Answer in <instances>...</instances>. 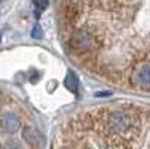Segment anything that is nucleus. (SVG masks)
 Listing matches in <instances>:
<instances>
[{
  "instance_id": "obj_10",
  "label": "nucleus",
  "mask_w": 150,
  "mask_h": 149,
  "mask_svg": "<svg viewBox=\"0 0 150 149\" xmlns=\"http://www.w3.org/2000/svg\"><path fill=\"white\" fill-rule=\"evenodd\" d=\"M36 78H38V72L32 71V81H36Z\"/></svg>"
},
{
  "instance_id": "obj_6",
  "label": "nucleus",
  "mask_w": 150,
  "mask_h": 149,
  "mask_svg": "<svg viewBox=\"0 0 150 149\" xmlns=\"http://www.w3.org/2000/svg\"><path fill=\"white\" fill-rule=\"evenodd\" d=\"M23 139L26 140V143H29L32 148H39L44 143L42 135L38 133L33 127H30V125L23 127Z\"/></svg>"
},
{
  "instance_id": "obj_13",
  "label": "nucleus",
  "mask_w": 150,
  "mask_h": 149,
  "mask_svg": "<svg viewBox=\"0 0 150 149\" xmlns=\"http://www.w3.org/2000/svg\"><path fill=\"white\" fill-rule=\"evenodd\" d=\"M0 104H2V98H0Z\"/></svg>"
},
{
  "instance_id": "obj_11",
  "label": "nucleus",
  "mask_w": 150,
  "mask_h": 149,
  "mask_svg": "<svg viewBox=\"0 0 150 149\" xmlns=\"http://www.w3.org/2000/svg\"><path fill=\"white\" fill-rule=\"evenodd\" d=\"M0 41H2V32H0Z\"/></svg>"
},
{
  "instance_id": "obj_1",
  "label": "nucleus",
  "mask_w": 150,
  "mask_h": 149,
  "mask_svg": "<svg viewBox=\"0 0 150 149\" xmlns=\"http://www.w3.org/2000/svg\"><path fill=\"white\" fill-rule=\"evenodd\" d=\"M99 127L107 139L129 142L140 130V119L126 110H107L99 116Z\"/></svg>"
},
{
  "instance_id": "obj_9",
  "label": "nucleus",
  "mask_w": 150,
  "mask_h": 149,
  "mask_svg": "<svg viewBox=\"0 0 150 149\" xmlns=\"http://www.w3.org/2000/svg\"><path fill=\"white\" fill-rule=\"evenodd\" d=\"M32 38H35V39H41L42 38V29H41L39 24H36V26L32 29Z\"/></svg>"
},
{
  "instance_id": "obj_2",
  "label": "nucleus",
  "mask_w": 150,
  "mask_h": 149,
  "mask_svg": "<svg viewBox=\"0 0 150 149\" xmlns=\"http://www.w3.org/2000/svg\"><path fill=\"white\" fill-rule=\"evenodd\" d=\"M69 45L77 53H90L98 47V35L89 29H78L71 35Z\"/></svg>"
},
{
  "instance_id": "obj_12",
  "label": "nucleus",
  "mask_w": 150,
  "mask_h": 149,
  "mask_svg": "<svg viewBox=\"0 0 150 149\" xmlns=\"http://www.w3.org/2000/svg\"><path fill=\"white\" fill-rule=\"evenodd\" d=\"M77 2H86V0H77Z\"/></svg>"
},
{
  "instance_id": "obj_5",
  "label": "nucleus",
  "mask_w": 150,
  "mask_h": 149,
  "mask_svg": "<svg viewBox=\"0 0 150 149\" xmlns=\"http://www.w3.org/2000/svg\"><path fill=\"white\" fill-rule=\"evenodd\" d=\"M65 15H66V20L71 24H75L80 20V17L83 15V5H81V2L69 0L68 5H66V9H65Z\"/></svg>"
},
{
  "instance_id": "obj_4",
  "label": "nucleus",
  "mask_w": 150,
  "mask_h": 149,
  "mask_svg": "<svg viewBox=\"0 0 150 149\" xmlns=\"http://www.w3.org/2000/svg\"><path fill=\"white\" fill-rule=\"evenodd\" d=\"M0 127H2L3 131L6 133H17L21 127V122H20V118L15 115V113H5L0 118Z\"/></svg>"
},
{
  "instance_id": "obj_3",
  "label": "nucleus",
  "mask_w": 150,
  "mask_h": 149,
  "mask_svg": "<svg viewBox=\"0 0 150 149\" xmlns=\"http://www.w3.org/2000/svg\"><path fill=\"white\" fill-rule=\"evenodd\" d=\"M129 80L134 88L150 91V57H144L137 62L131 71Z\"/></svg>"
},
{
  "instance_id": "obj_8",
  "label": "nucleus",
  "mask_w": 150,
  "mask_h": 149,
  "mask_svg": "<svg viewBox=\"0 0 150 149\" xmlns=\"http://www.w3.org/2000/svg\"><path fill=\"white\" fill-rule=\"evenodd\" d=\"M48 6V0H35L33 2V8H35V17L39 18L41 14L45 11V8Z\"/></svg>"
},
{
  "instance_id": "obj_7",
  "label": "nucleus",
  "mask_w": 150,
  "mask_h": 149,
  "mask_svg": "<svg viewBox=\"0 0 150 149\" xmlns=\"http://www.w3.org/2000/svg\"><path fill=\"white\" fill-rule=\"evenodd\" d=\"M65 88L69 92H74V93H77V91H78V78L72 71H69L65 77Z\"/></svg>"
}]
</instances>
